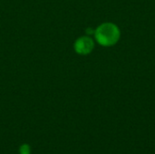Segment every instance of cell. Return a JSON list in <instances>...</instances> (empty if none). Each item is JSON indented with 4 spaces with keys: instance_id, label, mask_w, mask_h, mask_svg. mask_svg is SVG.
<instances>
[{
    "instance_id": "6da1fadb",
    "label": "cell",
    "mask_w": 155,
    "mask_h": 154,
    "mask_svg": "<svg viewBox=\"0 0 155 154\" xmlns=\"http://www.w3.org/2000/svg\"><path fill=\"white\" fill-rule=\"evenodd\" d=\"M94 35L101 45L112 46L118 42L120 38V30L112 23H104L95 30Z\"/></svg>"
},
{
    "instance_id": "7a4b0ae2",
    "label": "cell",
    "mask_w": 155,
    "mask_h": 154,
    "mask_svg": "<svg viewBox=\"0 0 155 154\" xmlns=\"http://www.w3.org/2000/svg\"><path fill=\"white\" fill-rule=\"evenodd\" d=\"M94 41L87 36H82L78 38L74 43V50L79 54H88L94 49Z\"/></svg>"
},
{
    "instance_id": "3957f363",
    "label": "cell",
    "mask_w": 155,
    "mask_h": 154,
    "mask_svg": "<svg viewBox=\"0 0 155 154\" xmlns=\"http://www.w3.org/2000/svg\"><path fill=\"white\" fill-rule=\"evenodd\" d=\"M20 154H30V146L27 144H23L19 149Z\"/></svg>"
}]
</instances>
